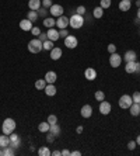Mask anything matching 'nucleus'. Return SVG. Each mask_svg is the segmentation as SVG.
Listing matches in <instances>:
<instances>
[{
  "mask_svg": "<svg viewBox=\"0 0 140 156\" xmlns=\"http://www.w3.org/2000/svg\"><path fill=\"white\" fill-rule=\"evenodd\" d=\"M15 121L13 120V118H6V120L3 121V125H2V131H3V134L6 135H11L13 132H14L15 129Z\"/></svg>",
  "mask_w": 140,
  "mask_h": 156,
  "instance_id": "obj_1",
  "label": "nucleus"
},
{
  "mask_svg": "<svg viewBox=\"0 0 140 156\" xmlns=\"http://www.w3.org/2000/svg\"><path fill=\"white\" fill-rule=\"evenodd\" d=\"M84 21H86V20H84L83 16L74 13V14L70 17V23H69V26L72 27V28H74V30H79V28H81V27L84 26Z\"/></svg>",
  "mask_w": 140,
  "mask_h": 156,
  "instance_id": "obj_2",
  "label": "nucleus"
},
{
  "mask_svg": "<svg viewBox=\"0 0 140 156\" xmlns=\"http://www.w3.org/2000/svg\"><path fill=\"white\" fill-rule=\"evenodd\" d=\"M43 49L42 47V41H39V38H34L28 42V51L31 54H39Z\"/></svg>",
  "mask_w": 140,
  "mask_h": 156,
  "instance_id": "obj_3",
  "label": "nucleus"
},
{
  "mask_svg": "<svg viewBox=\"0 0 140 156\" xmlns=\"http://www.w3.org/2000/svg\"><path fill=\"white\" fill-rule=\"evenodd\" d=\"M119 107L123 110H129V107L133 104V100H132V96L129 94H123L121 96V98H119Z\"/></svg>",
  "mask_w": 140,
  "mask_h": 156,
  "instance_id": "obj_4",
  "label": "nucleus"
},
{
  "mask_svg": "<svg viewBox=\"0 0 140 156\" xmlns=\"http://www.w3.org/2000/svg\"><path fill=\"white\" fill-rule=\"evenodd\" d=\"M121 63H122V56L119 54H111V56H109V65L112 66V68H119L121 66Z\"/></svg>",
  "mask_w": 140,
  "mask_h": 156,
  "instance_id": "obj_5",
  "label": "nucleus"
},
{
  "mask_svg": "<svg viewBox=\"0 0 140 156\" xmlns=\"http://www.w3.org/2000/svg\"><path fill=\"white\" fill-rule=\"evenodd\" d=\"M49 13L52 14V17H60V16H63L65 10H63L60 4H52L49 9Z\"/></svg>",
  "mask_w": 140,
  "mask_h": 156,
  "instance_id": "obj_6",
  "label": "nucleus"
},
{
  "mask_svg": "<svg viewBox=\"0 0 140 156\" xmlns=\"http://www.w3.org/2000/svg\"><path fill=\"white\" fill-rule=\"evenodd\" d=\"M65 45L69 49H74V48L79 45V40H77L74 35H67L65 38Z\"/></svg>",
  "mask_w": 140,
  "mask_h": 156,
  "instance_id": "obj_7",
  "label": "nucleus"
},
{
  "mask_svg": "<svg viewBox=\"0 0 140 156\" xmlns=\"http://www.w3.org/2000/svg\"><path fill=\"white\" fill-rule=\"evenodd\" d=\"M69 23H70V18H67L66 16H60V17H58V20H56V27H58L59 30H65L69 27Z\"/></svg>",
  "mask_w": 140,
  "mask_h": 156,
  "instance_id": "obj_8",
  "label": "nucleus"
},
{
  "mask_svg": "<svg viewBox=\"0 0 140 156\" xmlns=\"http://www.w3.org/2000/svg\"><path fill=\"white\" fill-rule=\"evenodd\" d=\"M112 110V105L111 103L105 101V100H102V101H100V113L102 114V115H108V114L111 113Z\"/></svg>",
  "mask_w": 140,
  "mask_h": 156,
  "instance_id": "obj_9",
  "label": "nucleus"
},
{
  "mask_svg": "<svg viewBox=\"0 0 140 156\" xmlns=\"http://www.w3.org/2000/svg\"><path fill=\"white\" fill-rule=\"evenodd\" d=\"M43 79L46 80L48 84H55V82L58 80V75H56V72H53V70H49V72L45 73V77Z\"/></svg>",
  "mask_w": 140,
  "mask_h": 156,
  "instance_id": "obj_10",
  "label": "nucleus"
},
{
  "mask_svg": "<svg viewBox=\"0 0 140 156\" xmlns=\"http://www.w3.org/2000/svg\"><path fill=\"white\" fill-rule=\"evenodd\" d=\"M20 145H21V138H20L17 134L13 132V134L10 135V146L13 149H17Z\"/></svg>",
  "mask_w": 140,
  "mask_h": 156,
  "instance_id": "obj_11",
  "label": "nucleus"
},
{
  "mask_svg": "<svg viewBox=\"0 0 140 156\" xmlns=\"http://www.w3.org/2000/svg\"><path fill=\"white\" fill-rule=\"evenodd\" d=\"M80 114H81L83 118H90V117L93 115V107H91L90 104H84L81 107V111H80Z\"/></svg>",
  "mask_w": 140,
  "mask_h": 156,
  "instance_id": "obj_12",
  "label": "nucleus"
},
{
  "mask_svg": "<svg viewBox=\"0 0 140 156\" xmlns=\"http://www.w3.org/2000/svg\"><path fill=\"white\" fill-rule=\"evenodd\" d=\"M84 77L91 82V80H94L97 77V70L94 69V68H87V69L84 70Z\"/></svg>",
  "mask_w": 140,
  "mask_h": 156,
  "instance_id": "obj_13",
  "label": "nucleus"
},
{
  "mask_svg": "<svg viewBox=\"0 0 140 156\" xmlns=\"http://www.w3.org/2000/svg\"><path fill=\"white\" fill-rule=\"evenodd\" d=\"M32 27H34V23H31L28 18H24V20L20 21V28H21L22 31H31Z\"/></svg>",
  "mask_w": 140,
  "mask_h": 156,
  "instance_id": "obj_14",
  "label": "nucleus"
},
{
  "mask_svg": "<svg viewBox=\"0 0 140 156\" xmlns=\"http://www.w3.org/2000/svg\"><path fill=\"white\" fill-rule=\"evenodd\" d=\"M49 52H50V59L52 61H59L62 58V49L59 47H53V49Z\"/></svg>",
  "mask_w": 140,
  "mask_h": 156,
  "instance_id": "obj_15",
  "label": "nucleus"
},
{
  "mask_svg": "<svg viewBox=\"0 0 140 156\" xmlns=\"http://www.w3.org/2000/svg\"><path fill=\"white\" fill-rule=\"evenodd\" d=\"M48 40H50V41H58L60 37H59V31L58 30H55V28H48Z\"/></svg>",
  "mask_w": 140,
  "mask_h": 156,
  "instance_id": "obj_16",
  "label": "nucleus"
},
{
  "mask_svg": "<svg viewBox=\"0 0 140 156\" xmlns=\"http://www.w3.org/2000/svg\"><path fill=\"white\" fill-rule=\"evenodd\" d=\"M123 58H125V62H135L137 59V54L135 51H132V49H129V51L125 52Z\"/></svg>",
  "mask_w": 140,
  "mask_h": 156,
  "instance_id": "obj_17",
  "label": "nucleus"
},
{
  "mask_svg": "<svg viewBox=\"0 0 140 156\" xmlns=\"http://www.w3.org/2000/svg\"><path fill=\"white\" fill-rule=\"evenodd\" d=\"M132 6V0H121L119 2V10L121 11H129Z\"/></svg>",
  "mask_w": 140,
  "mask_h": 156,
  "instance_id": "obj_18",
  "label": "nucleus"
},
{
  "mask_svg": "<svg viewBox=\"0 0 140 156\" xmlns=\"http://www.w3.org/2000/svg\"><path fill=\"white\" fill-rule=\"evenodd\" d=\"M43 90H45V94H46V96H49V97H53V96L56 94L58 89L55 87V84H46Z\"/></svg>",
  "mask_w": 140,
  "mask_h": 156,
  "instance_id": "obj_19",
  "label": "nucleus"
},
{
  "mask_svg": "<svg viewBox=\"0 0 140 156\" xmlns=\"http://www.w3.org/2000/svg\"><path fill=\"white\" fill-rule=\"evenodd\" d=\"M136 68H137V62H126L125 65V70L126 73H136Z\"/></svg>",
  "mask_w": 140,
  "mask_h": 156,
  "instance_id": "obj_20",
  "label": "nucleus"
},
{
  "mask_svg": "<svg viewBox=\"0 0 140 156\" xmlns=\"http://www.w3.org/2000/svg\"><path fill=\"white\" fill-rule=\"evenodd\" d=\"M28 7L29 10H38L42 7V0H29L28 2Z\"/></svg>",
  "mask_w": 140,
  "mask_h": 156,
  "instance_id": "obj_21",
  "label": "nucleus"
},
{
  "mask_svg": "<svg viewBox=\"0 0 140 156\" xmlns=\"http://www.w3.org/2000/svg\"><path fill=\"white\" fill-rule=\"evenodd\" d=\"M9 145H10V135H0V149H4Z\"/></svg>",
  "mask_w": 140,
  "mask_h": 156,
  "instance_id": "obj_22",
  "label": "nucleus"
},
{
  "mask_svg": "<svg viewBox=\"0 0 140 156\" xmlns=\"http://www.w3.org/2000/svg\"><path fill=\"white\" fill-rule=\"evenodd\" d=\"M43 26L46 27V28H53L56 26V20L53 17H46L43 18Z\"/></svg>",
  "mask_w": 140,
  "mask_h": 156,
  "instance_id": "obj_23",
  "label": "nucleus"
},
{
  "mask_svg": "<svg viewBox=\"0 0 140 156\" xmlns=\"http://www.w3.org/2000/svg\"><path fill=\"white\" fill-rule=\"evenodd\" d=\"M129 111H130V114H132L133 117H137L140 114V104H137V103H133V104L129 107Z\"/></svg>",
  "mask_w": 140,
  "mask_h": 156,
  "instance_id": "obj_24",
  "label": "nucleus"
},
{
  "mask_svg": "<svg viewBox=\"0 0 140 156\" xmlns=\"http://www.w3.org/2000/svg\"><path fill=\"white\" fill-rule=\"evenodd\" d=\"M49 132H50V134H53L56 138H58L59 135H60V127L58 125V122H56V124H50Z\"/></svg>",
  "mask_w": 140,
  "mask_h": 156,
  "instance_id": "obj_25",
  "label": "nucleus"
},
{
  "mask_svg": "<svg viewBox=\"0 0 140 156\" xmlns=\"http://www.w3.org/2000/svg\"><path fill=\"white\" fill-rule=\"evenodd\" d=\"M38 17H39V16H38V11H35V10H31L27 13V18H28L31 23H36Z\"/></svg>",
  "mask_w": 140,
  "mask_h": 156,
  "instance_id": "obj_26",
  "label": "nucleus"
},
{
  "mask_svg": "<svg viewBox=\"0 0 140 156\" xmlns=\"http://www.w3.org/2000/svg\"><path fill=\"white\" fill-rule=\"evenodd\" d=\"M49 127H50V124L48 121H43V122H41L38 125V131L39 132H49Z\"/></svg>",
  "mask_w": 140,
  "mask_h": 156,
  "instance_id": "obj_27",
  "label": "nucleus"
},
{
  "mask_svg": "<svg viewBox=\"0 0 140 156\" xmlns=\"http://www.w3.org/2000/svg\"><path fill=\"white\" fill-rule=\"evenodd\" d=\"M104 16V9L101 7V6H98V7H95L93 10V17H95V18H101Z\"/></svg>",
  "mask_w": 140,
  "mask_h": 156,
  "instance_id": "obj_28",
  "label": "nucleus"
},
{
  "mask_svg": "<svg viewBox=\"0 0 140 156\" xmlns=\"http://www.w3.org/2000/svg\"><path fill=\"white\" fill-rule=\"evenodd\" d=\"M46 84L48 83H46V80H45V79H39V80H36V82H35V89H36V90H43Z\"/></svg>",
  "mask_w": 140,
  "mask_h": 156,
  "instance_id": "obj_29",
  "label": "nucleus"
},
{
  "mask_svg": "<svg viewBox=\"0 0 140 156\" xmlns=\"http://www.w3.org/2000/svg\"><path fill=\"white\" fill-rule=\"evenodd\" d=\"M38 155L39 156H49L50 155L49 146H41V148L38 149Z\"/></svg>",
  "mask_w": 140,
  "mask_h": 156,
  "instance_id": "obj_30",
  "label": "nucleus"
},
{
  "mask_svg": "<svg viewBox=\"0 0 140 156\" xmlns=\"http://www.w3.org/2000/svg\"><path fill=\"white\" fill-rule=\"evenodd\" d=\"M42 47L45 51H52V49H53V41L46 40L45 42H42Z\"/></svg>",
  "mask_w": 140,
  "mask_h": 156,
  "instance_id": "obj_31",
  "label": "nucleus"
},
{
  "mask_svg": "<svg viewBox=\"0 0 140 156\" xmlns=\"http://www.w3.org/2000/svg\"><path fill=\"white\" fill-rule=\"evenodd\" d=\"M14 151H15V149H13L10 145L6 146V148L3 149V156H13V155H14Z\"/></svg>",
  "mask_w": 140,
  "mask_h": 156,
  "instance_id": "obj_32",
  "label": "nucleus"
},
{
  "mask_svg": "<svg viewBox=\"0 0 140 156\" xmlns=\"http://www.w3.org/2000/svg\"><path fill=\"white\" fill-rule=\"evenodd\" d=\"M95 100L97 101H102V100H105V93L102 90H98L95 91Z\"/></svg>",
  "mask_w": 140,
  "mask_h": 156,
  "instance_id": "obj_33",
  "label": "nucleus"
},
{
  "mask_svg": "<svg viewBox=\"0 0 140 156\" xmlns=\"http://www.w3.org/2000/svg\"><path fill=\"white\" fill-rule=\"evenodd\" d=\"M132 100L133 103H137V104H140V91H133V94H132Z\"/></svg>",
  "mask_w": 140,
  "mask_h": 156,
  "instance_id": "obj_34",
  "label": "nucleus"
},
{
  "mask_svg": "<svg viewBox=\"0 0 140 156\" xmlns=\"http://www.w3.org/2000/svg\"><path fill=\"white\" fill-rule=\"evenodd\" d=\"M38 16H41V17H43V18H46V14H48V9H45V7H41V9H38Z\"/></svg>",
  "mask_w": 140,
  "mask_h": 156,
  "instance_id": "obj_35",
  "label": "nucleus"
},
{
  "mask_svg": "<svg viewBox=\"0 0 140 156\" xmlns=\"http://www.w3.org/2000/svg\"><path fill=\"white\" fill-rule=\"evenodd\" d=\"M111 3H112L111 0H101V4H100V6L102 9H108V7H111Z\"/></svg>",
  "mask_w": 140,
  "mask_h": 156,
  "instance_id": "obj_36",
  "label": "nucleus"
},
{
  "mask_svg": "<svg viewBox=\"0 0 140 156\" xmlns=\"http://www.w3.org/2000/svg\"><path fill=\"white\" fill-rule=\"evenodd\" d=\"M31 34H32L35 38H38V37H39V34H41V30L38 28V27H32V28H31Z\"/></svg>",
  "mask_w": 140,
  "mask_h": 156,
  "instance_id": "obj_37",
  "label": "nucleus"
},
{
  "mask_svg": "<svg viewBox=\"0 0 140 156\" xmlns=\"http://www.w3.org/2000/svg\"><path fill=\"white\" fill-rule=\"evenodd\" d=\"M48 122L49 124H56L58 122V117L53 115V114H50V115L48 117Z\"/></svg>",
  "mask_w": 140,
  "mask_h": 156,
  "instance_id": "obj_38",
  "label": "nucleus"
},
{
  "mask_svg": "<svg viewBox=\"0 0 140 156\" xmlns=\"http://www.w3.org/2000/svg\"><path fill=\"white\" fill-rule=\"evenodd\" d=\"M76 13L80 16H84L86 14V7H84V6H79V7L76 9Z\"/></svg>",
  "mask_w": 140,
  "mask_h": 156,
  "instance_id": "obj_39",
  "label": "nucleus"
},
{
  "mask_svg": "<svg viewBox=\"0 0 140 156\" xmlns=\"http://www.w3.org/2000/svg\"><path fill=\"white\" fill-rule=\"evenodd\" d=\"M52 0H42V7L45 9H50V6H52Z\"/></svg>",
  "mask_w": 140,
  "mask_h": 156,
  "instance_id": "obj_40",
  "label": "nucleus"
},
{
  "mask_svg": "<svg viewBox=\"0 0 140 156\" xmlns=\"http://www.w3.org/2000/svg\"><path fill=\"white\" fill-rule=\"evenodd\" d=\"M108 52H109V54H115L116 52V45L115 44H109V45H108Z\"/></svg>",
  "mask_w": 140,
  "mask_h": 156,
  "instance_id": "obj_41",
  "label": "nucleus"
},
{
  "mask_svg": "<svg viewBox=\"0 0 140 156\" xmlns=\"http://www.w3.org/2000/svg\"><path fill=\"white\" fill-rule=\"evenodd\" d=\"M69 35V33H67V30H59V37H60V38H63V40H65L66 37Z\"/></svg>",
  "mask_w": 140,
  "mask_h": 156,
  "instance_id": "obj_42",
  "label": "nucleus"
},
{
  "mask_svg": "<svg viewBox=\"0 0 140 156\" xmlns=\"http://www.w3.org/2000/svg\"><path fill=\"white\" fill-rule=\"evenodd\" d=\"M55 138H56V136H55L53 134H50V132H49V134L46 135V141H48V144H52V142L55 141Z\"/></svg>",
  "mask_w": 140,
  "mask_h": 156,
  "instance_id": "obj_43",
  "label": "nucleus"
},
{
  "mask_svg": "<svg viewBox=\"0 0 140 156\" xmlns=\"http://www.w3.org/2000/svg\"><path fill=\"white\" fill-rule=\"evenodd\" d=\"M136 145H137L136 141H130L129 144H128V149H129V151H133V149L136 148Z\"/></svg>",
  "mask_w": 140,
  "mask_h": 156,
  "instance_id": "obj_44",
  "label": "nucleus"
},
{
  "mask_svg": "<svg viewBox=\"0 0 140 156\" xmlns=\"http://www.w3.org/2000/svg\"><path fill=\"white\" fill-rule=\"evenodd\" d=\"M38 38H39V41H42V42H45V41L48 40V34H42V33H41Z\"/></svg>",
  "mask_w": 140,
  "mask_h": 156,
  "instance_id": "obj_45",
  "label": "nucleus"
},
{
  "mask_svg": "<svg viewBox=\"0 0 140 156\" xmlns=\"http://www.w3.org/2000/svg\"><path fill=\"white\" fill-rule=\"evenodd\" d=\"M50 155L52 156H62V151H58V149H56L53 152H50Z\"/></svg>",
  "mask_w": 140,
  "mask_h": 156,
  "instance_id": "obj_46",
  "label": "nucleus"
},
{
  "mask_svg": "<svg viewBox=\"0 0 140 156\" xmlns=\"http://www.w3.org/2000/svg\"><path fill=\"white\" fill-rule=\"evenodd\" d=\"M70 151H69V149H63V151H62V156H70Z\"/></svg>",
  "mask_w": 140,
  "mask_h": 156,
  "instance_id": "obj_47",
  "label": "nucleus"
},
{
  "mask_svg": "<svg viewBox=\"0 0 140 156\" xmlns=\"http://www.w3.org/2000/svg\"><path fill=\"white\" fill-rule=\"evenodd\" d=\"M81 155V152H80V151H73L72 153H70V156H80Z\"/></svg>",
  "mask_w": 140,
  "mask_h": 156,
  "instance_id": "obj_48",
  "label": "nucleus"
},
{
  "mask_svg": "<svg viewBox=\"0 0 140 156\" xmlns=\"http://www.w3.org/2000/svg\"><path fill=\"white\" fill-rule=\"evenodd\" d=\"M83 129H84V128H83L81 125H80V127H77V129H76V131H77V134H81V132H83Z\"/></svg>",
  "mask_w": 140,
  "mask_h": 156,
  "instance_id": "obj_49",
  "label": "nucleus"
},
{
  "mask_svg": "<svg viewBox=\"0 0 140 156\" xmlns=\"http://www.w3.org/2000/svg\"><path fill=\"white\" fill-rule=\"evenodd\" d=\"M136 144H137V145L140 146V134L137 135V138H136Z\"/></svg>",
  "mask_w": 140,
  "mask_h": 156,
  "instance_id": "obj_50",
  "label": "nucleus"
},
{
  "mask_svg": "<svg viewBox=\"0 0 140 156\" xmlns=\"http://www.w3.org/2000/svg\"><path fill=\"white\" fill-rule=\"evenodd\" d=\"M136 72L140 73V62H137V68H136Z\"/></svg>",
  "mask_w": 140,
  "mask_h": 156,
  "instance_id": "obj_51",
  "label": "nucleus"
},
{
  "mask_svg": "<svg viewBox=\"0 0 140 156\" xmlns=\"http://www.w3.org/2000/svg\"><path fill=\"white\" fill-rule=\"evenodd\" d=\"M137 18H139V20H140V7L137 9Z\"/></svg>",
  "mask_w": 140,
  "mask_h": 156,
  "instance_id": "obj_52",
  "label": "nucleus"
},
{
  "mask_svg": "<svg viewBox=\"0 0 140 156\" xmlns=\"http://www.w3.org/2000/svg\"><path fill=\"white\" fill-rule=\"evenodd\" d=\"M136 6H137V9L140 7V0H137V2H136Z\"/></svg>",
  "mask_w": 140,
  "mask_h": 156,
  "instance_id": "obj_53",
  "label": "nucleus"
},
{
  "mask_svg": "<svg viewBox=\"0 0 140 156\" xmlns=\"http://www.w3.org/2000/svg\"><path fill=\"white\" fill-rule=\"evenodd\" d=\"M0 156H3V149H0Z\"/></svg>",
  "mask_w": 140,
  "mask_h": 156,
  "instance_id": "obj_54",
  "label": "nucleus"
}]
</instances>
